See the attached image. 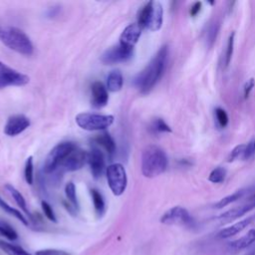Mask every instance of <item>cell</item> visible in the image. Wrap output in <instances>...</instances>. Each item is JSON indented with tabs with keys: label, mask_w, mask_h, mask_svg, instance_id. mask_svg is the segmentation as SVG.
Listing matches in <instances>:
<instances>
[{
	"label": "cell",
	"mask_w": 255,
	"mask_h": 255,
	"mask_svg": "<svg viewBox=\"0 0 255 255\" xmlns=\"http://www.w3.org/2000/svg\"><path fill=\"white\" fill-rule=\"evenodd\" d=\"M254 140H255V139H254Z\"/></svg>",
	"instance_id": "obj_43"
},
{
	"label": "cell",
	"mask_w": 255,
	"mask_h": 255,
	"mask_svg": "<svg viewBox=\"0 0 255 255\" xmlns=\"http://www.w3.org/2000/svg\"><path fill=\"white\" fill-rule=\"evenodd\" d=\"M150 129L153 132H171V128L162 119H154L151 123Z\"/></svg>",
	"instance_id": "obj_30"
},
{
	"label": "cell",
	"mask_w": 255,
	"mask_h": 255,
	"mask_svg": "<svg viewBox=\"0 0 255 255\" xmlns=\"http://www.w3.org/2000/svg\"><path fill=\"white\" fill-rule=\"evenodd\" d=\"M248 191H249V188H247V189H239V190L233 192L232 194H229V195L221 198L219 201L215 202L213 204V208H216V209L223 208V207L229 205L230 203H233V202L237 201L238 199L242 198Z\"/></svg>",
	"instance_id": "obj_20"
},
{
	"label": "cell",
	"mask_w": 255,
	"mask_h": 255,
	"mask_svg": "<svg viewBox=\"0 0 255 255\" xmlns=\"http://www.w3.org/2000/svg\"><path fill=\"white\" fill-rule=\"evenodd\" d=\"M0 207H1L4 211H6L7 213L13 215V216L16 217L18 220H20L24 225H26V226L28 225V220L26 219V217H25L19 210H17V209H15L14 207H11L10 205H8L2 198H0Z\"/></svg>",
	"instance_id": "obj_26"
},
{
	"label": "cell",
	"mask_w": 255,
	"mask_h": 255,
	"mask_svg": "<svg viewBox=\"0 0 255 255\" xmlns=\"http://www.w3.org/2000/svg\"><path fill=\"white\" fill-rule=\"evenodd\" d=\"M77 125L86 130H103L109 128L113 122L114 117L110 115H99L91 113H82L76 116Z\"/></svg>",
	"instance_id": "obj_6"
},
{
	"label": "cell",
	"mask_w": 255,
	"mask_h": 255,
	"mask_svg": "<svg viewBox=\"0 0 255 255\" xmlns=\"http://www.w3.org/2000/svg\"><path fill=\"white\" fill-rule=\"evenodd\" d=\"M245 255H255V246L248 253H246Z\"/></svg>",
	"instance_id": "obj_42"
},
{
	"label": "cell",
	"mask_w": 255,
	"mask_h": 255,
	"mask_svg": "<svg viewBox=\"0 0 255 255\" xmlns=\"http://www.w3.org/2000/svg\"><path fill=\"white\" fill-rule=\"evenodd\" d=\"M35 255H70V253H68L67 251L64 250H60V249H41L36 251Z\"/></svg>",
	"instance_id": "obj_36"
},
{
	"label": "cell",
	"mask_w": 255,
	"mask_h": 255,
	"mask_svg": "<svg viewBox=\"0 0 255 255\" xmlns=\"http://www.w3.org/2000/svg\"><path fill=\"white\" fill-rule=\"evenodd\" d=\"M41 206H42V209H43V212H44L45 216H46L49 220H51V221H53V222H57L56 215H55L54 210H53V208L51 207V205H50L47 201H42V202H41Z\"/></svg>",
	"instance_id": "obj_35"
},
{
	"label": "cell",
	"mask_w": 255,
	"mask_h": 255,
	"mask_svg": "<svg viewBox=\"0 0 255 255\" xmlns=\"http://www.w3.org/2000/svg\"><path fill=\"white\" fill-rule=\"evenodd\" d=\"M33 170H34V165H33V157L29 156L26 160L25 164V169H24V174H25V179L28 184L33 183L34 175H33Z\"/></svg>",
	"instance_id": "obj_33"
},
{
	"label": "cell",
	"mask_w": 255,
	"mask_h": 255,
	"mask_svg": "<svg viewBox=\"0 0 255 255\" xmlns=\"http://www.w3.org/2000/svg\"><path fill=\"white\" fill-rule=\"evenodd\" d=\"M88 161L90 163L93 176L95 178H99L105 169V157L103 152L99 148L93 147L88 155Z\"/></svg>",
	"instance_id": "obj_13"
},
{
	"label": "cell",
	"mask_w": 255,
	"mask_h": 255,
	"mask_svg": "<svg viewBox=\"0 0 255 255\" xmlns=\"http://www.w3.org/2000/svg\"><path fill=\"white\" fill-rule=\"evenodd\" d=\"M254 222H255V214L251 215L247 218H244L226 228H223L222 230H220L217 233V237L221 238V239H226V238L232 237V236L240 233L241 231H243L245 228H247L249 225H251Z\"/></svg>",
	"instance_id": "obj_14"
},
{
	"label": "cell",
	"mask_w": 255,
	"mask_h": 255,
	"mask_svg": "<svg viewBox=\"0 0 255 255\" xmlns=\"http://www.w3.org/2000/svg\"><path fill=\"white\" fill-rule=\"evenodd\" d=\"M94 139L98 144L102 145L108 151V153L113 154L116 151V142L109 132H102L101 134H98Z\"/></svg>",
	"instance_id": "obj_21"
},
{
	"label": "cell",
	"mask_w": 255,
	"mask_h": 255,
	"mask_svg": "<svg viewBox=\"0 0 255 255\" xmlns=\"http://www.w3.org/2000/svg\"><path fill=\"white\" fill-rule=\"evenodd\" d=\"M30 126V121L24 115L10 117L4 127V132L9 136H15L24 131Z\"/></svg>",
	"instance_id": "obj_11"
},
{
	"label": "cell",
	"mask_w": 255,
	"mask_h": 255,
	"mask_svg": "<svg viewBox=\"0 0 255 255\" xmlns=\"http://www.w3.org/2000/svg\"><path fill=\"white\" fill-rule=\"evenodd\" d=\"M124 84V77L119 70L112 71L107 79V89L111 92H118L122 89Z\"/></svg>",
	"instance_id": "obj_19"
},
{
	"label": "cell",
	"mask_w": 255,
	"mask_h": 255,
	"mask_svg": "<svg viewBox=\"0 0 255 255\" xmlns=\"http://www.w3.org/2000/svg\"><path fill=\"white\" fill-rule=\"evenodd\" d=\"M254 86H255V79L254 78H251L246 82V84L244 85V89H243V94H244L245 99H247L249 97V95H250L251 91L253 90Z\"/></svg>",
	"instance_id": "obj_38"
},
{
	"label": "cell",
	"mask_w": 255,
	"mask_h": 255,
	"mask_svg": "<svg viewBox=\"0 0 255 255\" xmlns=\"http://www.w3.org/2000/svg\"><path fill=\"white\" fill-rule=\"evenodd\" d=\"M0 249L4 251L7 255H31L28 251L19 245L8 243L6 241L0 240Z\"/></svg>",
	"instance_id": "obj_23"
},
{
	"label": "cell",
	"mask_w": 255,
	"mask_h": 255,
	"mask_svg": "<svg viewBox=\"0 0 255 255\" xmlns=\"http://www.w3.org/2000/svg\"><path fill=\"white\" fill-rule=\"evenodd\" d=\"M108 89L101 82H95L92 85V105L94 108L100 109L108 104Z\"/></svg>",
	"instance_id": "obj_16"
},
{
	"label": "cell",
	"mask_w": 255,
	"mask_h": 255,
	"mask_svg": "<svg viewBox=\"0 0 255 255\" xmlns=\"http://www.w3.org/2000/svg\"><path fill=\"white\" fill-rule=\"evenodd\" d=\"M254 208H255V204L247 200L243 204L236 206L234 208H231V209L219 214L218 216L215 217V219L217 221H219L220 223H227V222H230L232 220H235V219L245 215L247 212L251 211Z\"/></svg>",
	"instance_id": "obj_12"
},
{
	"label": "cell",
	"mask_w": 255,
	"mask_h": 255,
	"mask_svg": "<svg viewBox=\"0 0 255 255\" xmlns=\"http://www.w3.org/2000/svg\"><path fill=\"white\" fill-rule=\"evenodd\" d=\"M247 200H249V201H251V202H253V203L255 204V192H254Z\"/></svg>",
	"instance_id": "obj_41"
},
{
	"label": "cell",
	"mask_w": 255,
	"mask_h": 255,
	"mask_svg": "<svg viewBox=\"0 0 255 255\" xmlns=\"http://www.w3.org/2000/svg\"><path fill=\"white\" fill-rule=\"evenodd\" d=\"M133 48L124 45H117L108 49L101 57V61L106 65H113L121 62H126L132 57Z\"/></svg>",
	"instance_id": "obj_9"
},
{
	"label": "cell",
	"mask_w": 255,
	"mask_h": 255,
	"mask_svg": "<svg viewBox=\"0 0 255 255\" xmlns=\"http://www.w3.org/2000/svg\"><path fill=\"white\" fill-rule=\"evenodd\" d=\"M234 36L235 33L232 32L228 38L227 45H226V50H225V55H224V66L227 67L231 61L232 55H233V47H234Z\"/></svg>",
	"instance_id": "obj_32"
},
{
	"label": "cell",
	"mask_w": 255,
	"mask_h": 255,
	"mask_svg": "<svg viewBox=\"0 0 255 255\" xmlns=\"http://www.w3.org/2000/svg\"><path fill=\"white\" fill-rule=\"evenodd\" d=\"M163 21V9L159 2L148 1L137 13V25L143 29L157 31L161 28Z\"/></svg>",
	"instance_id": "obj_4"
},
{
	"label": "cell",
	"mask_w": 255,
	"mask_h": 255,
	"mask_svg": "<svg viewBox=\"0 0 255 255\" xmlns=\"http://www.w3.org/2000/svg\"><path fill=\"white\" fill-rule=\"evenodd\" d=\"M160 222L166 225H179L189 229L196 228V221L188 210L182 206H173L166 210L161 215Z\"/></svg>",
	"instance_id": "obj_5"
},
{
	"label": "cell",
	"mask_w": 255,
	"mask_h": 255,
	"mask_svg": "<svg viewBox=\"0 0 255 255\" xmlns=\"http://www.w3.org/2000/svg\"><path fill=\"white\" fill-rule=\"evenodd\" d=\"M255 243V228L249 230L242 237L229 242V247L233 250H242Z\"/></svg>",
	"instance_id": "obj_18"
},
{
	"label": "cell",
	"mask_w": 255,
	"mask_h": 255,
	"mask_svg": "<svg viewBox=\"0 0 255 255\" xmlns=\"http://www.w3.org/2000/svg\"><path fill=\"white\" fill-rule=\"evenodd\" d=\"M201 7H202V3H201V2H199V1L195 2V3L190 7V10H189L190 16H192V17L196 16V15L200 12Z\"/></svg>",
	"instance_id": "obj_39"
},
{
	"label": "cell",
	"mask_w": 255,
	"mask_h": 255,
	"mask_svg": "<svg viewBox=\"0 0 255 255\" xmlns=\"http://www.w3.org/2000/svg\"><path fill=\"white\" fill-rule=\"evenodd\" d=\"M65 193L69 201L71 202L72 206H74L77 210L79 209V202L77 199V194H76V187L73 182H68L65 186Z\"/></svg>",
	"instance_id": "obj_29"
},
{
	"label": "cell",
	"mask_w": 255,
	"mask_h": 255,
	"mask_svg": "<svg viewBox=\"0 0 255 255\" xmlns=\"http://www.w3.org/2000/svg\"><path fill=\"white\" fill-rule=\"evenodd\" d=\"M13 69L12 68H10V67H8L7 65H5L4 63H2L1 61H0V75H2V74H6V73H9L10 71H12Z\"/></svg>",
	"instance_id": "obj_40"
},
{
	"label": "cell",
	"mask_w": 255,
	"mask_h": 255,
	"mask_svg": "<svg viewBox=\"0 0 255 255\" xmlns=\"http://www.w3.org/2000/svg\"><path fill=\"white\" fill-rule=\"evenodd\" d=\"M141 30L142 29L137 25V23L129 24L128 27H126V29L121 34L120 44L127 47L133 48L134 44L138 41L140 37Z\"/></svg>",
	"instance_id": "obj_15"
},
{
	"label": "cell",
	"mask_w": 255,
	"mask_h": 255,
	"mask_svg": "<svg viewBox=\"0 0 255 255\" xmlns=\"http://www.w3.org/2000/svg\"><path fill=\"white\" fill-rule=\"evenodd\" d=\"M214 112H215V118H216L218 125L221 128H225L228 124V116H227L226 112L221 108H216Z\"/></svg>",
	"instance_id": "obj_34"
},
{
	"label": "cell",
	"mask_w": 255,
	"mask_h": 255,
	"mask_svg": "<svg viewBox=\"0 0 255 255\" xmlns=\"http://www.w3.org/2000/svg\"><path fill=\"white\" fill-rule=\"evenodd\" d=\"M165 151L154 144L147 145L141 153V172L145 177L152 178L163 173L167 167Z\"/></svg>",
	"instance_id": "obj_2"
},
{
	"label": "cell",
	"mask_w": 255,
	"mask_h": 255,
	"mask_svg": "<svg viewBox=\"0 0 255 255\" xmlns=\"http://www.w3.org/2000/svg\"><path fill=\"white\" fill-rule=\"evenodd\" d=\"M245 148H246V144L242 143V144H238L236 145L229 153V155L227 156V161L228 162H233L239 158L243 159L244 156V152H245Z\"/></svg>",
	"instance_id": "obj_31"
},
{
	"label": "cell",
	"mask_w": 255,
	"mask_h": 255,
	"mask_svg": "<svg viewBox=\"0 0 255 255\" xmlns=\"http://www.w3.org/2000/svg\"><path fill=\"white\" fill-rule=\"evenodd\" d=\"M0 41L11 50L29 56L33 53V44L29 37L20 29L2 27L0 25Z\"/></svg>",
	"instance_id": "obj_3"
},
{
	"label": "cell",
	"mask_w": 255,
	"mask_h": 255,
	"mask_svg": "<svg viewBox=\"0 0 255 255\" xmlns=\"http://www.w3.org/2000/svg\"><path fill=\"white\" fill-rule=\"evenodd\" d=\"M107 179L112 192L119 196L122 195L128 183L127 172L121 163H113L107 168Z\"/></svg>",
	"instance_id": "obj_8"
},
{
	"label": "cell",
	"mask_w": 255,
	"mask_h": 255,
	"mask_svg": "<svg viewBox=\"0 0 255 255\" xmlns=\"http://www.w3.org/2000/svg\"><path fill=\"white\" fill-rule=\"evenodd\" d=\"M219 28H220V24L216 20L211 21L208 24V26L206 27L205 41H206V44H207L208 47H211L214 44V42L216 40V37L218 35V32H219Z\"/></svg>",
	"instance_id": "obj_22"
},
{
	"label": "cell",
	"mask_w": 255,
	"mask_h": 255,
	"mask_svg": "<svg viewBox=\"0 0 255 255\" xmlns=\"http://www.w3.org/2000/svg\"><path fill=\"white\" fill-rule=\"evenodd\" d=\"M76 148V144L72 141H63L58 143L47 155L44 162V171L47 173L55 171L64 159Z\"/></svg>",
	"instance_id": "obj_7"
},
{
	"label": "cell",
	"mask_w": 255,
	"mask_h": 255,
	"mask_svg": "<svg viewBox=\"0 0 255 255\" xmlns=\"http://www.w3.org/2000/svg\"><path fill=\"white\" fill-rule=\"evenodd\" d=\"M5 188L9 191V193L11 194V196L14 198L15 202L17 203V205L26 213L28 214L29 216H31L28 208H27V204H26V201H25V198L23 197V195L14 187L12 186L11 184H6L5 185Z\"/></svg>",
	"instance_id": "obj_24"
},
{
	"label": "cell",
	"mask_w": 255,
	"mask_h": 255,
	"mask_svg": "<svg viewBox=\"0 0 255 255\" xmlns=\"http://www.w3.org/2000/svg\"><path fill=\"white\" fill-rule=\"evenodd\" d=\"M226 176V169L221 166H217L210 172L208 176V180L212 183H220L224 181Z\"/></svg>",
	"instance_id": "obj_28"
},
{
	"label": "cell",
	"mask_w": 255,
	"mask_h": 255,
	"mask_svg": "<svg viewBox=\"0 0 255 255\" xmlns=\"http://www.w3.org/2000/svg\"><path fill=\"white\" fill-rule=\"evenodd\" d=\"M0 235L4 236L5 238L9 240H16L18 238V234L15 231V229L8 224L7 222L0 219Z\"/></svg>",
	"instance_id": "obj_27"
},
{
	"label": "cell",
	"mask_w": 255,
	"mask_h": 255,
	"mask_svg": "<svg viewBox=\"0 0 255 255\" xmlns=\"http://www.w3.org/2000/svg\"><path fill=\"white\" fill-rule=\"evenodd\" d=\"M167 55L168 49L164 45L157 51L147 66L136 76L134 85L141 94H148L162 77L166 67Z\"/></svg>",
	"instance_id": "obj_1"
},
{
	"label": "cell",
	"mask_w": 255,
	"mask_h": 255,
	"mask_svg": "<svg viewBox=\"0 0 255 255\" xmlns=\"http://www.w3.org/2000/svg\"><path fill=\"white\" fill-rule=\"evenodd\" d=\"M255 153V140H251L246 144L243 159H249Z\"/></svg>",
	"instance_id": "obj_37"
},
{
	"label": "cell",
	"mask_w": 255,
	"mask_h": 255,
	"mask_svg": "<svg viewBox=\"0 0 255 255\" xmlns=\"http://www.w3.org/2000/svg\"><path fill=\"white\" fill-rule=\"evenodd\" d=\"M88 155L89 154L85 150L76 148L64 159L59 167L65 171H75L81 169L86 161H88Z\"/></svg>",
	"instance_id": "obj_10"
},
{
	"label": "cell",
	"mask_w": 255,
	"mask_h": 255,
	"mask_svg": "<svg viewBox=\"0 0 255 255\" xmlns=\"http://www.w3.org/2000/svg\"><path fill=\"white\" fill-rule=\"evenodd\" d=\"M29 77L21 74L15 70L10 71L9 73L0 75V89H3L8 86H24L28 84Z\"/></svg>",
	"instance_id": "obj_17"
},
{
	"label": "cell",
	"mask_w": 255,
	"mask_h": 255,
	"mask_svg": "<svg viewBox=\"0 0 255 255\" xmlns=\"http://www.w3.org/2000/svg\"><path fill=\"white\" fill-rule=\"evenodd\" d=\"M91 195H92L94 207H95L97 214L99 216L103 215V213L105 212V201H104V198H103L101 192L99 190L93 188V189H91Z\"/></svg>",
	"instance_id": "obj_25"
}]
</instances>
